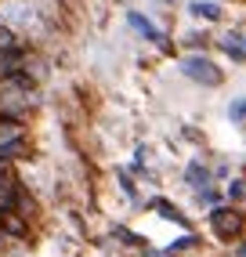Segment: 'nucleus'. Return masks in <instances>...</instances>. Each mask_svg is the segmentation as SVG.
Returning a JSON list of instances; mask_svg holds the SVG:
<instances>
[{
    "instance_id": "nucleus-1",
    "label": "nucleus",
    "mask_w": 246,
    "mask_h": 257,
    "mask_svg": "<svg viewBox=\"0 0 246 257\" xmlns=\"http://www.w3.org/2000/svg\"><path fill=\"white\" fill-rule=\"evenodd\" d=\"M210 225H214V232L221 239H235L242 232V214H235V210H214V214H210Z\"/></svg>"
}]
</instances>
